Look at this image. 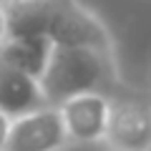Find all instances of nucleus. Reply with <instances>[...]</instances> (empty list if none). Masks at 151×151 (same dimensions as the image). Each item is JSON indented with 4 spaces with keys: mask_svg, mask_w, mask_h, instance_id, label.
Instances as JSON below:
<instances>
[{
    "mask_svg": "<svg viewBox=\"0 0 151 151\" xmlns=\"http://www.w3.org/2000/svg\"><path fill=\"white\" fill-rule=\"evenodd\" d=\"M10 35H43L65 48H96L116 55L108 25L81 0H3Z\"/></svg>",
    "mask_w": 151,
    "mask_h": 151,
    "instance_id": "1",
    "label": "nucleus"
},
{
    "mask_svg": "<svg viewBox=\"0 0 151 151\" xmlns=\"http://www.w3.org/2000/svg\"><path fill=\"white\" fill-rule=\"evenodd\" d=\"M108 83L113 86L124 83L119 70V55L103 53L96 48L55 45L48 68L40 76L45 101L53 106H60L63 101L88 91H103Z\"/></svg>",
    "mask_w": 151,
    "mask_h": 151,
    "instance_id": "2",
    "label": "nucleus"
},
{
    "mask_svg": "<svg viewBox=\"0 0 151 151\" xmlns=\"http://www.w3.org/2000/svg\"><path fill=\"white\" fill-rule=\"evenodd\" d=\"M70 146L60 108L45 103L13 119L5 151H65Z\"/></svg>",
    "mask_w": 151,
    "mask_h": 151,
    "instance_id": "3",
    "label": "nucleus"
},
{
    "mask_svg": "<svg viewBox=\"0 0 151 151\" xmlns=\"http://www.w3.org/2000/svg\"><path fill=\"white\" fill-rule=\"evenodd\" d=\"M58 108H60V119L65 124V131H68V139L73 146L103 144L106 141L111 96H106L103 91H88V93L63 101Z\"/></svg>",
    "mask_w": 151,
    "mask_h": 151,
    "instance_id": "4",
    "label": "nucleus"
},
{
    "mask_svg": "<svg viewBox=\"0 0 151 151\" xmlns=\"http://www.w3.org/2000/svg\"><path fill=\"white\" fill-rule=\"evenodd\" d=\"M103 144L121 151H151V103L136 98H111Z\"/></svg>",
    "mask_w": 151,
    "mask_h": 151,
    "instance_id": "5",
    "label": "nucleus"
},
{
    "mask_svg": "<svg viewBox=\"0 0 151 151\" xmlns=\"http://www.w3.org/2000/svg\"><path fill=\"white\" fill-rule=\"evenodd\" d=\"M45 93L40 81L0 60V108L8 116H23L28 111L45 106Z\"/></svg>",
    "mask_w": 151,
    "mask_h": 151,
    "instance_id": "6",
    "label": "nucleus"
},
{
    "mask_svg": "<svg viewBox=\"0 0 151 151\" xmlns=\"http://www.w3.org/2000/svg\"><path fill=\"white\" fill-rule=\"evenodd\" d=\"M55 43L43 35H10L0 45V60L40 81L53 55Z\"/></svg>",
    "mask_w": 151,
    "mask_h": 151,
    "instance_id": "7",
    "label": "nucleus"
},
{
    "mask_svg": "<svg viewBox=\"0 0 151 151\" xmlns=\"http://www.w3.org/2000/svg\"><path fill=\"white\" fill-rule=\"evenodd\" d=\"M10 126H13V116H8V113L0 108V151H5V146H8Z\"/></svg>",
    "mask_w": 151,
    "mask_h": 151,
    "instance_id": "8",
    "label": "nucleus"
},
{
    "mask_svg": "<svg viewBox=\"0 0 151 151\" xmlns=\"http://www.w3.org/2000/svg\"><path fill=\"white\" fill-rule=\"evenodd\" d=\"M10 38V28H8V13H5V5L0 3V45Z\"/></svg>",
    "mask_w": 151,
    "mask_h": 151,
    "instance_id": "9",
    "label": "nucleus"
},
{
    "mask_svg": "<svg viewBox=\"0 0 151 151\" xmlns=\"http://www.w3.org/2000/svg\"><path fill=\"white\" fill-rule=\"evenodd\" d=\"M103 151H121V149H113V146H106V149H103Z\"/></svg>",
    "mask_w": 151,
    "mask_h": 151,
    "instance_id": "10",
    "label": "nucleus"
}]
</instances>
